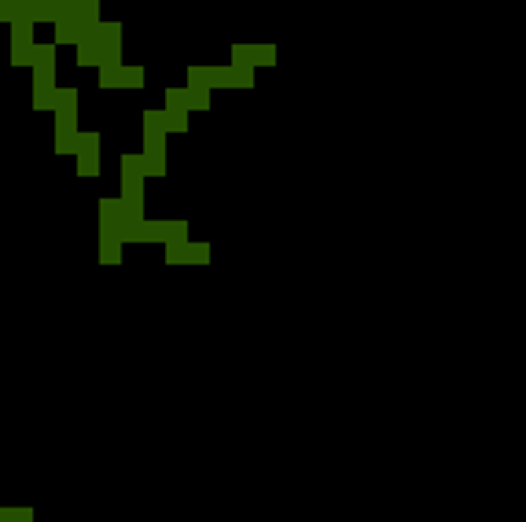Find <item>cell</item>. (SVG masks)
<instances>
[{
	"mask_svg": "<svg viewBox=\"0 0 526 522\" xmlns=\"http://www.w3.org/2000/svg\"><path fill=\"white\" fill-rule=\"evenodd\" d=\"M144 221V202L118 199V225H140Z\"/></svg>",
	"mask_w": 526,
	"mask_h": 522,
	"instance_id": "5",
	"label": "cell"
},
{
	"mask_svg": "<svg viewBox=\"0 0 526 522\" xmlns=\"http://www.w3.org/2000/svg\"><path fill=\"white\" fill-rule=\"evenodd\" d=\"M188 85H207V67H188Z\"/></svg>",
	"mask_w": 526,
	"mask_h": 522,
	"instance_id": "26",
	"label": "cell"
},
{
	"mask_svg": "<svg viewBox=\"0 0 526 522\" xmlns=\"http://www.w3.org/2000/svg\"><path fill=\"white\" fill-rule=\"evenodd\" d=\"M188 243H166V265H185V247Z\"/></svg>",
	"mask_w": 526,
	"mask_h": 522,
	"instance_id": "22",
	"label": "cell"
},
{
	"mask_svg": "<svg viewBox=\"0 0 526 522\" xmlns=\"http://www.w3.org/2000/svg\"><path fill=\"white\" fill-rule=\"evenodd\" d=\"M122 199L144 202V177H122Z\"/></svg>",
	"mask_w": 526,
	"mask_h": 522,
	"instance_id": "12",
	"label": "cell"
},
{
	"mask_svg": "<svg viewBox=\"0 0 526 522\" xmlns=\"http://www.w3.org/2000/svg\"><path fill=\"white\" fill-rule=\"evenodd\" d=\"M78 177H100V155H78Z\"/></svg>",
	"mask_w": 526,
	"mask_h": 522,
	"instance_id": "19",
	"label": "cell"
},
{
	"mask_svg": "<svg viewBox=\"0 0 526 522\" xmlns=\"http://www.w3.org/2000/svg\"><path fill=\"white\" fill-rule=\"evenodd\" d=\"M100 225L107 228L118 225V199H100Z\"/></svg>",
	"mask_w": 526,
	"mask_h": 522,
	"instance_id": "18",
	"label": "cell"
},
{
	"mask_svg": "<svg viewBox=\"0 0 526 522\" xmlns=\"http://www.w3.org/2000/svg\"><path fill=\"white\" fill-rule=\"evenodd\" d=\"M122 177H144V155H122Z\"/></svg>",
	"mask_w": 526,
	"mask_h": 522,
	"instance_id": "20",
	"label": "cell"
},
{
	"mask_svg": "<svg viewBox=\"0 0 526 522\" xmlns=\"http://www.w3.org/2000/svg\"><path fill=\"white\" fill-rule=\"evenodd\" d=\"M30 45H37V41H34V23L12 26V48H30Z\"/></svg>",
	"mask_w": 526,
	"mask_h": 522,
	"instance_id": "11",
	"label": "cell"
},
{
	"mask_svg": "<svg viewBox=\"0 0 526 522\" xmlns=\"http://www.w3.org/2000/svg\"><path fill=\"white\" fill-rule=\"evenodd\" d=\"M207 85L210 89H235L232 67H207Z\"/></svg>",
	"mask_w": 526,
	"mask_h": 522,
	"instance_id": "8",
	"label": "cell"
},
{
	"mask_svg": "<svg viewBox=\"0 0 526 522\" xmlns=\"http://www.w3.org/2000/svg\"><path fill=\"white\" fill-rule=\"evenodd\" d=\"M100 261L103 265H122V239H118V225L114 228L100 225Z\"/></svg>",
	"mask_w": 526,
	"mask_h": 522,
	"instance_id": "1",
	"label": "cell"
},
{
	"mask_svg": "<svg viewBox=\"0 0 526 522\" xmlns=\"http://www.w3.org/2000/svg\"><path fill=\"white\" fill-rule=\"evenodd\" d=\"M100 70V89H122V67H96Z\"/></svg>",
	"mask_w": 526,
	"mask_h": 522,
	"instance_id": "16",
	"label": "cell"
},
{
	"mask_svg": "<svg viewBox=\"0 0 526 522\" xmlns=\"http://www.w3.org/2000/svg\"><path fill=\"white\" fill-rule=\"evenodd\" d=\"M74 155H100V133H81L74 136Z\"/></svg>",
	"mask_w": 526,
	"mask_h": 522,
	"instance_id": "9",
	"label": "cell"
},
{
	"mask_svg": "<svg viewBox=\"0 0 526 522\" xmlns=\"http://www.w3.org/2000/svg\"><path fill=\"white\" fill-rule=\"evenodd\" d=\"M56 107V89H34V111H52Z\"/></svg>",
	"mask_w": 526,
	"mask_h": 522,
	"instance_id": "21",
	"label": "cell"
},
{
	"mask_svg": "<svg viewBox=\"0 0 526 522\" xmlns=\"http://www.w3.org/2000/svg\"><path fill=\"white\" fill-rule=\"evenodd\" d=\"M78 67H100V59H103V48L100 45H92V41H78Z\"/></svg>",
	"mask_w": 526,
	"mask_h": 522,
	"instance_id": "7",
	"label": "cell"
},
{
	"mask_svg": "<svg viewBox=\"0 0 526 522\" xmlns=\"http://www.w3.org/2000/svg\"><path fill=\"white\" fill-rule=\"evenodd\" d=\"M8 12H12V0H0V23H8Z\"/></svg>",
	"mask_w": 526,
	"mask_h": 522,
	"instance_id": "27",
	"label": "cell"
},
{
	"mask_svg": "<svg viewBox=\"0 0 526 522\" xmlns=\"http://www.w3.org/2000/svg\"><path fill=\"white\" fill-rule=\"evenodd\" d=\"M34 74H56V45H34Z\"/></svg>",
	"mask_w": 526,
	"mask_h": 522,
	"instance_id": "4",
	"label": "cell"
},
{
	"mask_svg": "<svg viewBox=\"0 0 526 522\" xmlns=\"http://www.w3.org/2000/svg\"><path fill=\"white\" fill-rule=\"evenodd\" d=\"M144 67H122V89H144Z\"/></svg>",
	"mask_w": 526,
	"mask_h": 522,
	"instance_id": "17",
	"label": "cell"
},
{
	"mask_svg": "<svg viewBox=\"0 0 526 522\" xmlns=\"http://www.w3.org/2000/svg\"><path fill=\"white\" fill-rule=\"evenodd\" d=\"M12 67H34V45L30 48H12Z\"/></svg>",
	"mask_w": 526,
	"mask_h": 522,
	"instance_id": "23",
	"label": "cell"
},
{
	"mask_svg": "<svg viewBox=\"0 0 526 522\" xmlns=\"http://www.w3.org/2000/svg\"><path fill=\"white\" fill-rule=\"evenodd\" d=\"M0 522H8V508H0Z\"/></svg>",
	"mask_w": 526,
	"mask_h": 522,
	"instance_id": "28",
	"label": "cell"
},
{
	"mask_svg": "<svg viewBox=\"0 0 526 522\" xmlns=\"http://www.w3.org/2000/svg\"><path fill=\"white\" fill-rule=\"evenodd\" d=\"M166 243H188V221H169V239Z\"/></svg>",
	"mask_w": 526,
	"mask_h": 522,
	"instance_id": "24",
	"label": "cell"
},
{
	"mask_svg": "<svg viewBox=\"0 0 526 522\" xmlns=\"http://www.w3.org/2000/svg\"><path fill=\"white\" fill-rule=\"evenodd\" d=\"M26 4V0H12V8H23Z\"/></svg>",
	"mask_w": 526,
	"mask_h": 522,
	"instance_id": "29",
	"label": "cell"
},
{
	"mask_svg": "<svg viewBox=\"0 0 526 522\" xmlns=\"http://www.w3.org/2000/svg\"><path fill=\"white\" fill-rule=\"evenodd\" d=\"M162 129L166 133H188V111H162Z\"/></svg>",
	"mask_w": 526,
	"mask_h": 522,
	"instance_id": "10",
	"label": "cell"
},
{
	"mask_svg": "<svg viewBox=\"0 0 526 522\" xmlns=\"http://www.w3.org/2000/svg\"><path fill=\"white\" fill-rule=\"evenodd\" d=\"M185 103H188V111H207L210 107V89L207 85H185Z\"/></svg>",
	"mask_w": 526,
	"mask_h": 522,
	"instance_id": "6",
	"label": "cell"
},
{
	"mask_svg": "<svg viewBox=\"0 0 526 522\" xmlns=\"http://www.w3.org/2000/svg\"><path fill=\"white\" fill-rule=\"evenodd\" d=\"M8 522H34V508H8Z\"/></svg>",
	"mask_w": 526,
	"mask_h": 522,
	"instance_id": "25",
	"label": "cell"
},
{
	"mask_svg": "<svg viewBox=\"0 0 526 522\" xmlns=\"http://www.w3.org/2000/svg\"><path fill=\"white\" fill-rule=\"evenodd\" d=\"M78 89H74V85H67V89H63V85H56V114H78Z\"/></svg>",
	"mask_w": 526,
	"mask_h": 522,
	"instance_id": "3",
	"label": "cell"
},
{
	"mask_svg": "<svg viewBox=\"0 0 526 522\" xmlns=\"http://www.w3.org/2000/svg\"><path fill=\"white\" fill-rule=\"evenodd\" d=\"M52 26H56V41H52L56 48H63V45H78V37H81V34H78V23H74L70 15H59Z\"/></svg>",
	"mask_w": 526,
	"mask_h": 522,
	"instance_id": "2",
	"label": "cell"
},
{
	"mask_svg": "<svg viewBox=\"0 0 526 522\" xmlns=\"http://www.w3.org/2000/svg\"><path fill=\"white\" fill-rule=\"evenodd\" d=\"M96 41H100V45H122V23H100Z\"/></svg>",
	"mask_w": 526,
	"mask_h": 522,
	"instance_id": "15",
	"label": "cell"
},
{
	"mask_svg": "<svg viewBox=\"0 0 526 522\" xmlns=\"http://www.w3.org/2000/svg\"><path fill=\"white\" fill-rule=\"evenodd\" d=\"M210 261V243H188L185 247V265H207Z\"/></svg>",
	"mask_w": 526,
	"mask_h": 522,
	"instance_id": "13",
	"label": "cell"
},
{
	"mask_svg": "<svg viewBox=\"0 0 526 522\" xmlns=\"http://www.w3.org/2000/svg\"><path fill=\"white\" fill-rule=\"evenodd\" d=\"M162 100H166V107L162 111H188V103H185V89H177V85H169V89L162 92ZM191 114V111H188Z\"/></svg>",
	"mask_w": 526,
	"mask_h": 522,
	"instance_id": "14",
	"label": "cell"
}]
</instances>
